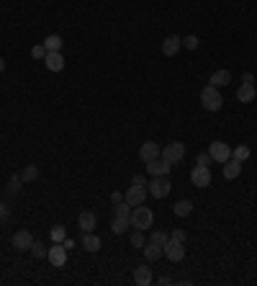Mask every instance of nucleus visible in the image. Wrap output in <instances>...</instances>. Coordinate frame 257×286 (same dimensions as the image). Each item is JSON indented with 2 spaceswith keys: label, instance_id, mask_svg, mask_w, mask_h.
I'll return each instance as SVG.
<instances>
[{
  "label": "nucleus",
  "instance_id": "b1692460",
  "mask_svg": "<svg viewBox=\"0 0 257 286\" xmlns=\"http://www.w3.org/2000/svg\"><path fill=\"white\" fill-rule=\"evenodd\" d=\"M172 209H175V214H177V217H188V214L193 211V201H188V199H180V201H177Z\"/></svg>",
  "mask_w": 257,
  "mask_h": 286
},
{
  "label": "nucleus",
  "instance_id": "f03ea898",
  "mask_svg": "<svg viewBox=\"0 0 257 286\" xmlns=\"http://www.w3.org/2000/svg\"><path fill=\"white\" fill-rule=\"evenodd\" d=\"M221 103H224V98H221L219 88L206 85V88L201 91V106H203L206 111H219V109H221Z\"/></svg>",
  "mask_w": 257,
  "mask_h": 286
},
{
  "label": "nucleus",
  "instance_id": "cd10ccee",
  "mask_svg": "<svg viewBox=\"0 0 257 286\" xmlns=\"http://www.w3.org/2000/svg\"><path fill=\"white\" fill-rule=\"evenodd\" d=\"M231 157L239 160V163H244V160L249 157V147H247V145H236V147L231 150Z\"/></svg>",
  "mask_w": 257,
  "mask_h": 286
},
{
  "label": "nucleus",
  "instance_id": "a878e982",
  "mask_svg": "<svg viewBox=\"0 0 257 286\" xmlns=\"http://www.w3.org/2000/svg\"><path fill=\"white\" fill-rule=\"evenodd\" d=\"M111 229H113L116 235H124V232L129 229V219H126V217H116V219L111 222Z\"/></svg>",
  "mask_w": 257,
  "mask_h": 286
},
{
  "label": "nucleus",
  "instance_id": "f704fd0d",
  "mask_svg": "<svg viewBox=\"0 0 257 286\" xmlns=\"http://www.w3.org/2000/svg\"><path fill=\"white\" fill-rule=\"evenodd\" d=\"M131 186H139V188H147V186H149V181H147L144 175H134V178H131Z\"/></svg>",
  "mask_w": 257,
  "mask_h": 286
},
{
  "label": "nucleus",
  "instance_id": "7ed1b4c3",
  "mask_svg": "<svg viewBox=\"0 0 257 286\" xmlns=\"http://www.w3.org/2000/svg\"><path fill=\"white\" fill-rule=\"evenodd\" d=\"M170 188H172V183H170L167 175H154V178L149 181V186H147L149 196H154V199H165V196L170 193Z\"/></svg>",
  "mask_w": 257,
  "mask_h": 286
},
{
  "label": "nucleus",
  "instance_id": "f257e3e1",
  "mask_svg": "<svg viewBox=\"0 0 257 286\" xmlns=\"http://www.w3.org/2000/svg\"><path fill=\"white\" fill-rule=\"evenodd\" d=\"M129 224H131L134 229H142V232H144V229H149V227L154 224V211L139 204V206H134V209H131Z\"/></svg>",
  "mask_w": 257,
  "mask_h": 286
},
{
  "label": "nucleus",
  "instance_id": "9d476101",
  "mask_svg": "<svg viewBox=\"0 0 257 286\" xmlns=\"http://www.w3.org/2000/svg\"><path fill=\"white\" fill-rule=\"evenodd\" d=\"M160 152H162V150H160V145H157V142H144V145L139 147V160L147 165L149 160H157V157H160Z\"/></svg>",
  "mask_w": 257,
  "mask_h": 286
},
{
  "label": "nucleus",
  "instance_id": "1a4fd4ad",
  "mask_svg": "<svg viewBox=\"0 0 257 286\" xmlns=\"http://www.w3.org/2000/svg\"><path fill=\"white\" fill-rule=\"evenodd\" d=\"M152 278H154V276H152L149 260L134 268V283H136V286H149V283H152Z\"/></svg>",
  "mask_w": 257,
  "mask_h": 286
},
{
  "label": "nucleus",
  "instance_id": "473e14b6",
  "mask_svg": "<svg viewBox=\"0 0 257 286\" xmlns=\"http://www.w3.org/2000/svg\"><path fill=\"white\" fill-rule=\"evenodd\" d=\"M183 47H185V49H190V52H193V49H198V37H193V34H190V37H185V39H183Z\"/></svg>",
  "mask_w": 257,
  "mask_h": 286
},
{
  "label": "nucleus",
  "instance_id": "ddd939ff",
  "mask_svg": "<svg viewBox=\"0 0 257 286\" xmlns=\"http://www.w3.org/2000/svg\"><path fill=\"white\" fill-rule=\"evenodd\" d=\"M170 163L167 160H162V157H157V160H149L147 163V173L154 178V175H170Z\"/></svg>",
  "mask_w": 257,
  "mask_h": 286
},
{
  "label": "nucleus",
  "instance_id": "0eeeda50",
  "mask_svg": "<svg viewBox=\"0 0 257 286\" xmlns=\"http://www.w3.org/2000/svg\"><path fill=\"white\" fill-rule=\"evenodd\" d=\"M165 250V258H170L172 263H180L185 258V242H177V240H167V245L162 247Z\"/></svg>",
  "mask_w": 257,
  "mask_h": 286
},
{
  "label": "nucleus",
  "instance_id": "6e6552de",
  "mask_svg": "<svg viewBox=\"0 0 257 286\" xmlns=\"http://www.w3.org/2000/svg\"><path fill=\"white\" fill-rule=\"evenodd\" d=\"M190 183H193V186H198V188L211 186V170H208L206 165H195V168H193V173H190Z\"/></svg>",
  "mask_w": 257,
  "mask_h": 286
},
{
  "label": "nucleus",
  "instance_id": "393cba45",
  "mask_svg": "<svg viewBox=\"0 0 257 286\" xmlns=\"http://www.w3.org/2000/svg\"><path fill=\"white\" fill-rule=\"evenodd\" d=\"M21 178H24V183L36 181V178H39V168H36V165H26V168L21 170Z\"/></svg>",
  "mask_w": 257,
  "mask_h": 286
},
{
  "label": "nucleus",
  "instance_id": "e433bc0d",
  "mask_svg": "<svg viewBox=\"0 0 257 286\" xmlns=\"http://www.w3.org/2000/svg\"><path fill=\"white\" fill-rule=\"evenodd\" d=\"M195 163H198V165H206V168H208V165H211V155H208V152H201V155L195 157Z\"/></svg>",
  "mask_w": 257,
  "mask_h": 286
},
{
  "label": "nucleus",
  "instance_id": "7c9ffc66",
  "mask_svg": "<svg viewBox=\"0 0 257 286\" xmlns=\"http://www.w3.org/2000/svg\"><path fill=\"white\" fill-rule=\"evenodd\" d=\"M31 253H34V258H47V253H49V247H47L44 242H39V240H34V245H31Z\"/></svg>",
  "mask_w": 257,
  "mask_h": 286
},
{
  "label": "nucleus",
  "instance_id": "bb28decb",
  "mask_svg": "<svg viewBox=\"0 0 257 286\" xmlns=\"http://www.w3.org/2000/svg\"><path fill=\"white\" fill-rule=\"evenodd\" d=\"M167 240H170V235H167V232H162V229H154V232L149 235V242H154V245H160V247H165V245H167Z\"/></svg>",
  "mask_w": 257,
  "mask_h": 286
},
{
  "label": "nucleus",
  "instance_id": "f8f14e48",
  "mask_svg": "<svg viewBox=\"0 0 257 286\" xmlns=\"http://www.w3.org/2000/svg\"><path fill=\"white\" fill-rule=\"evenodd\" d=\"M44 65H47L49 73H62V70H65V57H62V52H47Z\"/></svg>",
  "mask_w": 257,
  "mask_h": 286
},
{
  "label": "nucleus",
  "instance_id": "72a5a7b5",
  "mask_svg": "<svg viewBox=\"0 0 257 286\" xmlns=\"http://www.w3.org/2000/svg\"><path fill=\"white\" fill-rule=\"evenodd\" d=\"M31 55H34V60H44V57H47V47H44V44H39V47H34V49H31Z\"/></svg>",
  "mask_w": 257,
  "mask_h": 286
},
{
  "label": "nucleus",
  "instance_id": "a211bd4d",
  "mask_svg": "<svg viewBox=\"0 0 257 286\" xmlns=\"http://www.w3.org/2000/svg\"><path fill=\"white\" fill-rule=\"evenodd\" d=\"M229 83H231V73L229 70H216L208 78V85H213V88H221V85H229Z\"/></svg>",
  "mask_w": 257,
  "mask_h": 286
},
{
  "label": "nucleus",
  "instance_id": "412c9836",
  "mask_svg": "<svg viewBox=\"0 0 257 286\" xmlns=\"http://www.w3.org/2000/svg\"><path fill=\"white\" fill-rule=\"evenodd\" d=\"M83 247L88 253H98L101 250V237L93 235V232H83Z\"/></svg>",
  "mask_w": 257,
  "mask_h": 286
},
{
  "label": "nucleus",
  "instance_id": "c9c22d12",
  "mask_svg": "<svg viewBox=\"0 0 257 286\" xmlns=\"http://www.w3.org/2000/svg\"><path fill=\"white\" fill-rule=\"evenodd\" d=\"M170 240H177V242H185V240H188V235H185V229H172Z\"/></svg>",
  "mask_w": 257,
  "mask_h": 286
},
{
  "label": "nucleus",
  "instance_id": "58836bf2",
  "mask_svg": "<svg viewBox=\"0 0 257 286\" xmlns=\"http://www.w3.org/2000/svg\"><path fill=\"white\" fill-rule=\"evenodd\" d=\"M111 201H113V204H118V201H124V193H118V191H113V193H111Z\"/></svg>",
  "mask_w": 257,
  "mask_h": 286
},
{
  "label": "nucleus",
  "instance_id": "4c0bfd02",
  "mask_svg": "<svg viewBox=\"0 0 257 286\" xmlns=\"http://www.w3.org/2000/svg\"><path fill=\"white\" fill-rule=\"evenodd\" d=\"M11 217V209L3 204V201H0V222H3V219H8Z\"/></svg>",
  "mask_w": 257,
  "mask_h": 286
},
{
  "label": "nucleus",
  "instance_id": "79ce46f5",
  "mask_svg": "<svg viewBox=\"0 0 257 286\" xmlns=\"http://www.w3.org/2000/svg\"><path fill=\"white\" fill-rule=\"evenodd\" d=\"M3 70H6V60H3V57H0V73H3Z\"/></svg>",
  "mask_w": 257,
  "mask_h": 286
},
{
  "label": "nucleus",
  "instance_id": "20e7f679",
  "mask_svg": "<svg viewBox=\"0 0 257 286\" xmlns=\"http://www.w3.org/2000/svg\"><path fill=\"white\" fill-rule=\"evenodd\" d=\"M160 157H162V160H167L170 165H177V163L185 157V145H183V142H170L167 147H162Z\"/></svg>",
  "mask_w": 257,
  "mask_h": 286
},
{
  "label": "nucleus",
  "instance_id": "4be33fe9",
  "mask_svg": "<svg viewBox=\"0 0 257 286\" xmlns=\"http://www.w3.org/2000/svg\"><path fill=\"white\" fill-rule=\"evenodd\" d=\"M62 37L60 34H49L47 39H44V47H47V52H62Z\"/></svg>",
  "mask_w": 257,
  "mask_h": 286
},
{
  "label": "nucleus",
  "instance_id": "2f4dec72",
  "mask_svg": "<svg viewBox=\"0 0 257 286\" xmlns=\"http://www.w3.org/2000/svg\"><path fill=\"white\" fill-rule=\"evenodd\" d=\"M131 247H144V235H142V229H134V232H131Z\"/></svg>",
  "mask_w": 257,
  "mask_h": 286
},
{
  "label": "nucleus",
  "instance_id": "dca6fc26",
  "mask_svg": "<svg viewBox=\"0 0 257 286\" xmlns=\"http://www.w3.org/2000/svg\"><path fill=\"white\" fill-rule=\"evenodd\" d=\"M254 98H257V88H254V83H242L239 91H236V101H239V103H252Z\"/></svg>",
  "mask_w": 257,
  "mask_h": 286
},
{
  "label": "nucleus",
  "instance_id": "c85d7f7f",
  "mask_svg": "<svg viewBox=\"0 0 257 286\" xmlns=\"http://www.w3.org/2000/svg\"><path fill=\"white\" fill-rule=\"evenodd\" d=\"M113 211H116V217H131V204L129 201H118L116 206H113Z\"/></svg>",
  "mask_w": 257,
  "mask_h": 286
},
{
  "label": "nucleus",
  "instance_id": "f3484780",
  "mask_svg": "<svg viewBox=\"0 0 257 286\" xmlns=\"http://www.w3.org/2000/svg\"><path fill=\"white\" fill-rule=\"evenodd\" d=\"M95 224H98V217H95L93 211H80V217H77V227H80L83 232H93Z\"/></svg>",
  "mask_w": 257,
  "mask_h": 286
},
{
  "label": "nucleus",
  "instance_id": "2eb2a0df",
  "mask_svg": "<svg viewBox=\"0 0 257 286\" xmlns=\"http://www.w3.org/2000/svg\"><path fill=\"white\" fill-rule=\"evenodd\" d=\"M180 47H183V39L175 37V34H170V37L162 42V55H165V57H175V55L180 52Z\"/></svg>",
  "mask_w": 257,
  "mask_h": 286
},
{
  "label": "nucleus",
  "instance_id": "5701e85b",
  "mask_svg": "<svg viewBox=\"0 0 257 286\" xmlns=\"http://www.w3.org/2000/svg\"><path fill=\"white\" fill-rule=\"evenodd\" d=\"M21 188H24V178H21V173L11 175V181H8V193L16 196V193H21Z\"/></svg>",
  "mask_w": 257,
  "mask_h": 286
},
{
  "label": "nucleus",
  "instance_id": "aec40b11",
  "mask_svg": "<svg viewBox=\"0 0 257 286\" xmlns=\"http://www.w3.org/2000/svg\"><path fill=\"white\" fill-rule=\"evenodd\" d=\"M242 173V163L239 160H234V157H229L226 163H224V178L226 181H231V178H236Z\"/></svg>",
  "mask_w": 257,
  "mask_h": 286
},
{
  "label": "nucleus",
  "instance_id": "a19ab883",
  "mask_svg": "<svg viewBox=\"0 0 257 286\" xmlns=\"http://www.w3.org/2000/svg\"><path fill=\"white\" fill-rule=\"evenodd\" d=\"M242 83H254V78H252L249 73H244V75H242Z\"/></svg>",
  "mask_w": 257,
  "mask_h": 286
},
{
  "label": "nucleus",
  "instance_id": "ea45409f",
  "mask_svg": "<svg viewBox=\"0 0 257 286\" xmlns=\"http://www.w3.org/2000/svg\"><path fill=\"white\" fill-rule=\"evenodd\" d=\"M62 245H65L67 250H70V247H75V240H70V237H65V240H62Z\"/></svg>",
  "mask_w": 257,
  "mask_h": 286
},
{
  "label": "nucleus",
  "instance_id": "4468645a",
  "mask_svg": "<svg viewBox=\"0 0 257 286\" xmlns=\"http://www.w3.org/2000/svg\"><path fill=\"white\" fill-rule=\"evenodd\" d=\"M144 199H147V188H139V186H129L126 193H124V201H129L131 206L144 204Z\"/></svg>",
  "mask_w": 257,
  "mask_h": 286
},
{
  "label": "nucleus",
  "instance_id": "9b49d317",
  "mask_svg": "<svg viewBox=\"0 0 257 286\" xmlns=\"http://www.w3.org/2000/svg\"><path fill=\"white\" fill-rule=\"evenodd\" d=\"M31 245H34V235L29 232V229H18L16 235H13V247L16 250H31Z\"/></svg>",
  "mask_w": 257,
  "mask_h": 286
},
{
  "label": "nucleus",
  "instance_id": "39448f33",
  "mask_svg": "<svg viewBox=\"0 0 257 286\" xmlns=\"http://www.w3.org/2000/svg\"><path fill=\"white\" fill-rule=\"evenodd\" d=\"M208 155H211V160H213V163H221V165H224V163L231 157V147H229L226 142H219V139H216V142H211Z\"/></svg>",
  "mask_w": 257,
  "mask_h": 286
},
{
  "label": "nucleus",
  "instance_id": "c756f323",
  "mask_svg": "<svg viewBox=\"0 0 257 286\" xmlns=\"http://www.w3.org/2000/svg\"><path fill=\"white\" fill-rule=\"evenodd\" d=\"M49 235H52V242H62V240H65V237H67V229H65V227H62V224H54V227H52V232H49Z\"/></svg>",
  "mask_w": 257,
  "mask_h": 286
},
{
  "label": "nucleus",
  "instance_id": "423d86ee",
  "mask_svg": "<svg viewBox=\"0 0 257 286\" xmlns=\"http://www.w3.org/2000/svg\"><path fill=\"white\" fill-rule=\"evenodd\" d=\"M47 260H49L54 268H62V265L67 263V247H65L62 242H54V245L49 247V253H47Z\"/></svg>",
  "mask_w": 257,
  "mask_h": 286
},
{
  "label": "nucleus",
  "instance_id": "6ab92c4d",
  "mask_svg": "<svg viewBox=\"0 0 257 286\" xmlns=\"http://www.w3.org/2000/svg\"><path fill=\"white\" fill-rule=\"evenodd\" d=\"M142 253H144V258H147L149 263H154V260H160V258L165 255V250H162L160 245H154V242H144Z\"/></svg>",
  "mask_w": 257,
  "mask_h": 286
}]
</instances>
